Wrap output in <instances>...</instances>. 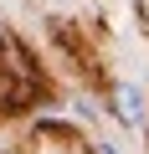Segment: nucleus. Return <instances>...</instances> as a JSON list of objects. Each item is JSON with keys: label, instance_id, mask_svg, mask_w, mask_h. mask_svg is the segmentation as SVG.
<instances>
[{"label": "nucleus", "instance_id": "nucleus-1", "mask_svg": "<svg viewBox=\"0 0 149 154\" xmlns=\"http://www.w3.org/2000/svg\"><path fill=\"white\" fill-rule=\"evenodd\" d=\"M113 108H118V118L123 123H144V98H139V88H113Z\"/></svg>", "mask_w": 149, "mask_h": 154}, {"label": "nucleus", "instance_id": "nucleus-2", "mask_svg": "<svg viewBox=\"0 0 149 154\" xmlns=\"http://www.w3.org/2000/svg\"><path fill=\"white\" fill-rule=\"evenodd\" d=\"M98 154H113V149H108V144H103V149H98Z\"/></svg>", "mask_w": 149, "mask_h": 154}]
</instances>
